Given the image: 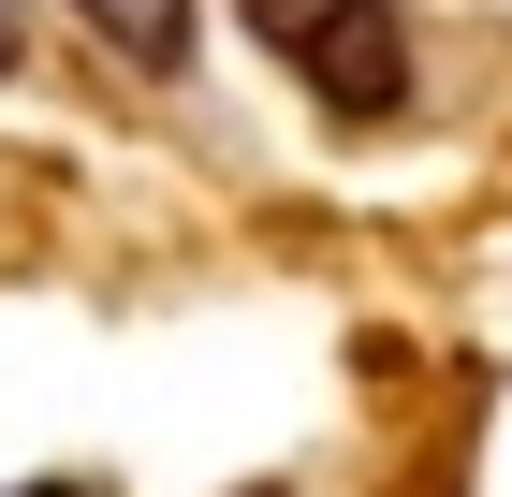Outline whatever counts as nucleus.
I'll return each instance as SVG.
<instances>
[{
    "mask_svg": "<svg viewBox=\"0 0 512 497\" xmlns=\"http://www.w3.org/2000/svg\"><path fill=\"white\" fill-rule=\"evenodd\" d=\"M293 74H308L322 117H410V15H395V0H352Z\"/></svg>",
    "mask_w": 512,
    "mask_h": 497,
    "instance_id": "f257e3e1",
    "label": "nucleus"
},
{
    "mask_svg": "<svg viewBox=\"0 0 512 497\" xmlns=\"http://www.w3.org/2000/svg\"><path fill=\"white\" fill-rule=\"evenodd\" d=\"M74 15L118 44L132 74H176V59H191V0H74Z\"/></svg>",
    "mask_w": 512,
    "mask_h": 497,
    "instance_id": "f03ea898",
    "label": "nucleus"
},
{
    "mask_svg": "<svg viewBox=\"0 0 512 497\" xmlns=\"http://www.w3.org/2000/svg\"><path fill=\"white\" fill-rule=\"evenodd\" d=\"M235 15H249V30L278 44V59H308V44L337 30V15H352V0H235Z\"/></svg>",
    "mask_w": 512,
    "mask_h": 497,
    "instance_id": "7ed1b4c3",
    "label": "nucleus"
},
{
    "mask_svg": "<svg viewBox=\"0 0 512 497\" xmlns=\"http://www.w3.org/2000/svg\"><path fill=\"white\" fill-rule=\"evenodd\" d=\"M15 497H103V483H88V468H59V483H15Z\"/></svg>",
    "mask_w": 512,
    "mask_h": 497,
    "instance_id": "20e7f679",
    "label": "nucleus"
},
{
    "mask_svg": "<svg viewBox=\"0 0 512 497\" xmlns=\"http://www.w3.org/2000/svg\"><path fill=\"white\" fill-rule=\"evenodd\" d=\"M0 74H15V0H0Z\"/></svg>",
    "mask_w": 512,
    "mask_h": 497,
    "instance_id": "39448f33",
    "label": "nucleus"
}]
</instances>
